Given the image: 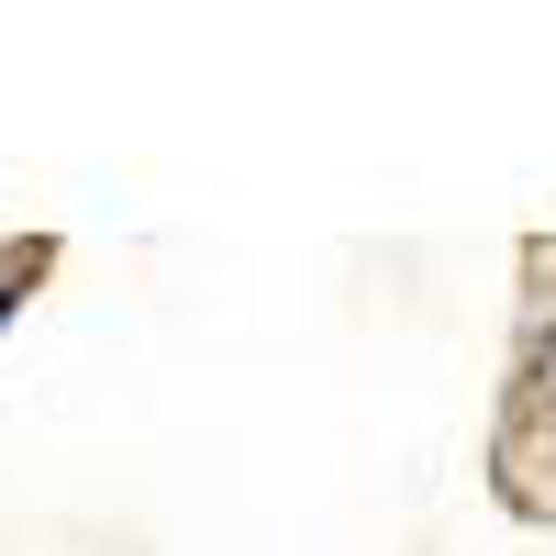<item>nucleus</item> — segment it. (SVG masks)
Masks as SVG:
<instances>
[{"mask_svg":"<svg viewBox=\"0 0 556 556\" xmlns=\"http://www.w3.org/2000/svg\"><path fill=\"white\" fill-rule=\"evenodd\" d=\"M0 323H12V290H0Z\"/></svg>","mask_w":556,"mask_h":556,"instance_id":"obj_1","label":"nucleus"}]
</instances>
